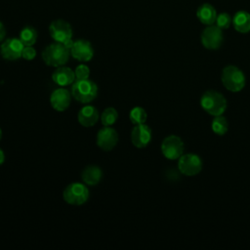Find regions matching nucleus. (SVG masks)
Returning a JSON list of instances; mask_svg holds the SVG:
<instances>
[{
	"label": "nucleus",
	"instance_id": "obj_18",
	"mask_svg": "<svg viewBox=\"0 0 250 250\" xmlns=\"http://www.w3.org/2000/svg\"><path fill=\"white\" fill-rule=\"evenodd\" d=\"M196 17L201 23L206 25H211L216 21L217 13L215 8L211 4L203 3L198 7L196 11Z\"/></svg>",
	"mask_w": 250,
	"mask_h": 250
},
{
	"label": "nucleus",
	"instance_id": "obj_28",
	"mask_svg": "<svg viewBox=\"0 0 250 250\" xmlns=\"http://www.w3.org/2000/svg\"><path fill=\"white\" fill-rule=\"evenodd\" d=\"M4 161H5V153L2 150V148H0V166L4 163Z\"/></svg>",
	"mask_w": 250,
	"mask_h": 250
},
{
	"label": "nucleus",
	"instance_id": "obj_16",
	"mask_svg": "<svg viewBox=\"0 0 250 250\" xmlns=\"http://www.w3.org/2000/svg\"><path fill=\"white\" fill-rule=\"evenodd\" d=\"M100 118L99 110L93 105L83 106L77 115V119L80 125L83 127H92L96 125Z\"/></svg>",
	"mask_w": 250,
	"mask_h": 250
},
{
	"label": "nucleus",
	"instance_id": "obj_21",
	"mask_svg": "<svg viewBox=\"0 0 250 250\" xmlns=\"http://www.w3.org/2000/svg\"><path fill=\"white\" fill-rule=\"evenodd\" d=\"M20 39L24 46H32L37 40V31L32 26H25L20 33Z\"/></svg>",
	"mask_w": 250,
	"mask_h": 250
},
{
	"label": "nucleus",
	"instance_id": "obj_8",
	"mask_svg": "<svg viewBox=\"0 0 250 250\" xmlns=\"http://www.w3.org/2000/svg\"><path fill=\"white\" fill-rule=\"evenodd\" d=\"M178 169L186 176H195L202 169V160L195 153L182 154L178 160Z\"/></svg>",
	"mask_w": 250,
	"mask_h": 250
},
{
	"label": "nucleus",
	"instance_id": "obj_13",
	"mask_svg": "<svg viewBox=\"0 0 250 250\" xmlns=\"http://www.w3.org/2000/svg\"><path fill=\"white\" fill-rule=\"evenodd\" d=\"M70 56L81 62L91 61L94 56L92 44L85 39H78L74 41L72 47L70 48Z\"/></svg>",
	"mask_w": 250,
	"mask_h": 250
},
{
	"label": "nucleus",
	"instance_id": "obj_19",
	"mask_svg": "<svg viewBox=\"0 0 250 250\" xmlns=\"http://www.w3.org/2000/svg\"><path fill=\"white\" fill-rule=\"evenodd\" d=\"M234 29L239 33H247L250 31V14L246 11H238L232 18Z\"/></svg>",
	"mask_w": 250,
	"mask_h": 250
},
{
	"label": "nucleus",
	"instance_id": "obj_23",
	"mask_svg": "<svg viewBox=\"0 0 250 250\" xmlns=\"http://www.w3.org/2000/svg\"><path fill=\"white\" fill-rule=\"evenodd\" d=\"M118 118V112L114 107H106L102 115H101V122L104 126H111L113 125Z\"/></svg>",
	"mask_w": 250,
	"mask_h": 250
},
{
	"label": "nucleus",
	"instance_id": "obj_26",
	"mask_svg": "<svg viewBox=\"0 0 250 250\" xmlns=\"http://www.w3.org/2000/svg\"><path fill=\"white\" fill-rule=\"evenodd\" d=\"M35 56H36V50L32 46H24L21 53V57L24 60L31 61L35 58Z\"/></svg>",
	"mask_w": 250,
	"mask_h": 250
},
{
	"label": "nucleus",
	"instance_id": "obj_27",
	"mask_svg": "<svg viewBox=\"0 0 250 250\" xmlns=\"http://www.w3.org/2000/svg\"><path fill=\"white\" fill-rule=\"evenodd\" d=\"M5 35H6V29L4 27V24L0 21V42L3 41Z\"/></svg>",
	"mask_w": 250,
	"mask_h": 250
},
{
	"label": "nucleus",
	"instance_id": "obj_14",
	"mask_svg": "<svg viewBox=\"0 0 250 250\" xmlns=\"http://www.w3.org/2000/svg\"><path fill=\"white\" fill-rule=\"evenodd\" d=\"M71 93L64 87L54 90L50 96L51 106L56 111H64L68 108L71 102Z\"/></svg>",
	"mask_w": 250,
	"mask_h": 250
},
{
	"label": "nucleus",
	"instance_id": "obj_4",
	"mask_svg": "<svg viewBox=\"0 0 250 250\" xmlns=\"http://www.w3.org/2000/svg\"><path fill=\"white\" fill-rule=\"evenodd\" d=\"M222 83L230 92H239L245 86V75L241 69L235 65L224 67L221 75Z\"/></svg>",
	"mask_w": 250,
	"mask_h": 250
},
{
	"label": "nucleus",
	"instance_id": "obj_24",
	"mask_svg": "<svg viewBox=\"0 0 250 250\" xmlns=\"http://www.w3.org/2000/svg\"><path fill=\"white\" fill-rule=\"evenodd\" d=\"M215 23L221 29H226V28H229V25L232 23V19L230 18V16L229 14L223 12V13H220L219 15H217Z\"/></svg>",
	"mask_w": 250,
	"mask_h": 250
},
{
	"label": "nucleus",
	"instance_id": "obj_12",
	"mask_svg": "<svg viewBox=\"0 0 250 250\" xmlns=\"http://www.w3.org/2000/svg\"><path fill=\"white\" fill-rule=\"evenodd\" d=\"M152 132L149 126L145 123L137 124L131 132V142L137 148H144L150 143Z\"/></svg>",
	"mask_w": 250,
	"mask_h": 250
},
{
	"label": "nucleus",
	"instance_id": "obj_9",
	"mask_svg": "<svg viewBox=\"0 0 250 250\" xmlns=\"http://www.w3.org/2000/svg\"><path fill=\"white\" fill-rule=\"evenodd\" d=\"M118 143V133L111 126H104L97 134V146L104 151L113 149Z\"/></svg>",
	"mask_w": 250,
	"mask_h": 250
},
{
	"label": "nucleus",
	"instance_id": "obj_5",
	"mask_svg": "<svg viewBox=\"0 0 250 250\" xmlns=\"http://www.w3.org/2000/svg\"><path fill=\"white\" fill-rule=\"evenodd\" d=\"M62 197L67 204L79 206L88 200L89 189L84 184L72 183L64 188Z\"/></svg>",
	"mask_w": 250,
	"mask_h": 250
},
{
	"label": "nucleus",
	"instance_id": "obj_6",
	"mask_svg": "<svg viewBox=\"0 0 250 250\" xmlns=\"http://www.w3.org/2000/svg\"><path fill=\"white\" fill-rule=\"evenodd\" d=\"M161 152L163 156L169 160L179 159L184 154L185 145L182 139L176 135L166 137L161 143Z\"/></svg>",
	"mask_w": 250,
	"mask_h": 250
},
{
	"label": "nucleus",
	"instance_id": "obj_17",
	"mask_svg": "<svg viewBox=\"0 0 250 250\" xmlns=\"http://www.w3.org/2000/svg\"><path fill=\"white\" fill-rule=\"evenodd\" d=\"M81 178L87 186H96L103 178V171L97 165H88L82 170Z\"/></svg>",
	"mask_w": 250,
	"mask_h": 250
},
{
	"label": "nucleus",
	"instance_id": "obj_29",
	"mask_svg": "<svg viewBox=\"0 0 250 250\" xmlns=\"http://www.w3.org/2000/svg\"><path fill=\"white\" fill-rule=\"evenodd\" d=\"M1 138H2V130L0 128V140H1Z\"/></svg>",
	"mask_w": 250,
	"mask_h": 250
},
{
	"label": "nucleus",
	"instance_id": "obj_22",
	"mask_svg": "<svg viewBox=\"0 0 250 250\" xmlns=\"http://www.w3.org/2000/svg\"><path fill=\"white\" fill-rule=\"evenodd\" d=\"M146 117H147L146 111L145 110V108L141 106L133 107L129 113V119L131 123H133L134 125L145 123L146 120Z\"/></svg>",
	"mask_w": 250,
	"mask_h": 250
},
{
	"label": "nucleus",
	"instance_id": "obj_3",
	"mask_svg": "<svg viewBox=\"0 0 250 250\" xmlns=\"http://www.w3.org/2000/svg\"><path fill=\"white\" fill-rule=\"evenodd\" d=\"M70 50L62 43L55 42L48 45L42 52V59L44 62L53 67L64 65L69 59Z\"/></svg>",
	"mask_w": 250,
	"mask_h": 250
},
{
	"label": "nucleus",
	"instance_id": "obj_7",
	"mask_svg": "<svg viewBox=\"0 0 250 250\" xmlns=\"http://www.w3.org/2000/svg\"><path fill=\"white\" fill-rule=\"evenodd\" d=\"M200 41L204 48L208 50H217L222 46L224 41L223 31L217 25H208L202 30Z\"/></svg>",
	"mask_w": 250,
	"mask_h": 250
},
{
	"label": "nucleus",
	"instance_id": "obj_15",
	"mask_svg": "<svg viewBox=\"0 0 250 250\" xmlns=\"http://www.w3.org/2000/svg\"><path fill=\"white\" fill-rule=\"evenodd\" d=\"M52 80L58 86L65 87L71 85L76 80V78L74 71L70 67L62 65L54 70L52 73Z\"/></svg>",
	"mask_w": 250,
	"mask_h": 250
},
{
	"label": "nucleus",
	"instance_id": "obj_11",
	"mask_svg": "<svg viewBox=\"0 0 250 250\" xmlns=\"http://www.w3.org/2000/svg\"><path fill=\"white\" fill-rule=\"evenodd\" d=\"M24 45L20 38L6 39L0 46V54L7 61H16L21 57Z\"/></svg>",
	"mask_w": 250,
	"mask_h": 250
},
{
	"label": "nucleus",
	"instance_id": "obj_25",
	"mask_svg": "<svg viewBox=\"0 0 250 250\" xmlns=\"http://www.w3.org/2000/svg\"><path fill=\"white\" fill-rule=\"evenodd\" d=\"M74 73L76 79H88L90 76V68L88 65L81 63L77 65V67L74 70Z\"/></svg>",
	"mask_w": 250,
	"mask_h": 250
},
{
	"label": "nucleus",
	"instance_id": "obj_2",
	"mask_svg": "<svg viewBox=\"0 0 250 250\" xmlns=\"http://www.w3.org/2000/svg\"><path fill=\"white\" fill-rule=\"evenodd\" d=\"M98 85L88 79H76L71 84L72 98L81 104H89L94 101L98 96Z\"/></svg>",
	"mask_w": 250,
	"mask_h": 250
},
{
	"label": "nucleus",
	"instance_id": "obj_10",
	"mask_svg": "<svg viewBox=\"0 0 250 250\" xmlns=\"http://www.w3.org/2000/svg\"><path fill=\"white\" fill-rule=\"evenodd\" d=\"M51 37L55 42L64 43L72 38V28L70 24L63 20H56L49 26Z\"/></svg>",
	"mask_w": 250,
	"mask_h": 250
},
{
	"label": "nucleus",
	"instance_id": "obj_1",
	"mask_svg": "<svg viewBox=\"0 0 250 250\" xmlns=\"http://www.w3.org/2000/svg\"><path fill=\"white\" fill-rule=\"evenodd\" d=\"M200 105L208 114L218 116L226 111L228 102L222 93L215 90H208L202 94L200 98Z\"/></svg>",
	"mask_w": 250,
	"mask_h": 250
},
{
	"label": "nucleus",
	"instance_id": "obj_20",
	"mask_svg": "<svg viewBox=\"0 0 250 250\" xmlns=\"http://www.w3.org/2000/svg\"><path fill=\"white\" fill-rule=\"evenodd\" d=\"M211 128L216 135L223 136L229 130V122H228L227 118L223 115L214 116L212 123H211Z\"/></svg>",
	"mask_w": 250,
	"mask_h": 250
}]
</instances>
